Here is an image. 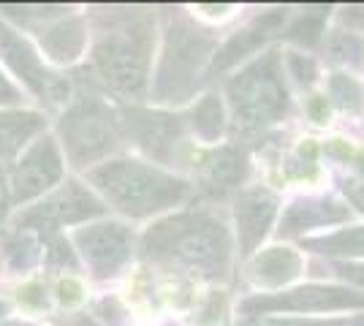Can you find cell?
<instances>
[{"label": "cell", "mask_w": 364, "mask_h": 326, "mask_svg": "<svg viewBox=\"0 0 364 326\" xmlns=\"http://www.w3.org/2000/svg\"><path fill=\"white\" fill-rule=\"evenodd\" d=\"M144 253L155 261L191 266L207 278H223L231 259V237L218 217L182 212L152 226L144 237Z\"/></svg>", "instance_id": "obj_1"}, {"label": "cell", "mask_w": 364, "mask_h": 326, "mask_svg": "<svg viewBox=\"0 0 364 326\" xmlns=\"http://www.w3.org/2000/svg\"><path fill=\"white\" fill-rule=\"evenodd\" d=\"M87 180L117 212L128 217L158 215L185 202V196L191 193V185L185 180L134 158L104 161L101 166L87 171Z\"/></svg>", "instance_id": "obj_2"}, {"label": "cell", "mask_w": 364, "mask_h": 326, "mask_svg": "<svg viewBox=\"0 0 364 326\" xmlns=\"http://www.w3.org/2000/svg\"><path fill=\"white\" fill-rule=\"evenodd\" d=\"M109 25L101 28L92 49L98 74L122 93H141L150 74L152 22L139 9L109 14Z\"/></svg>", "instance_id": "obj_3"}, {"label": "cell", "mask_w": 364, "mask_h": 326, "mask_svg": "<svg viewBox=\"0 0 364 326\" xmlns=\"http://www.w3.org/2000/svg\"><path fill=\"white\" fill-rule=\"evenodd\" d=\"M228 101L245 128H267L289 109V90L277 52H267L228 82Z\"/></svg>", "instance_id": "obj_4"}, {"label": "cell", "mask_w": 364, "mask_h": 326, "mask_svg": "<svg viewBox=\"0 0 364 326\" xmlns=\"http://www.w3.org/2000/svg\"><path fill=\"white\" fill-rule=\"evenodd\" d=\"M213 52V38L191 22L177 19L166 33V47L158 65L152 93L158 101H185L201 79L204 63Z\"/></svg>", "instance_id": "obj_5"}, {"label": "cell", "mask_w": 364, "mask_h": 326, "mask_svg": "<svg viewBox=\"0 0 364 326\" xmlns=\"http://www.w3.org/2000/svg\"><path fill=\"white\" fill-rule=\"evenodd\" d=\"M65 156L76 166L95 163L120 144V120L98 98H79L60 120Z\"/></svg>", "instance_id": "obj_6"}, {"label": "cell", "mask_w": 364, "mask_h": 326, "mask_svg": "<svg viewBox=\"0 0 364 326\" xmlns=\"http://www.w3.org/2000/svg\"><path fill=\"white\" fill-rule=\"evenodd\" d=\"M364 308V294L340 286H304L286 294L253 296L242 305L245 313H337Z\"/></svg>", "instance_id": "obj_7"}, {"label": "cell", "mask_w": 364, "mask_h": 326, "mask_svg": "<svg viewBox=\"0 0 364 326\" xmlns=\"http://www.w3.org/2000/svg\"><path fill=\"white\" fill-rule=\"evenodd\" d=\"M0 58L9 63V68L41 101H46V104H60V101H65L68 85L63 79L55 77L52 71H46V65L36 55V49L19 33L11 31L6 22H0Z\"/></svg>", "instance_id": "obj_8"}, {"label": "cell", "mask_w": 364, "mask_h": 326, "mask_svg": "<svg viewBox=\"0 0 364 326\" xmlns=\"http://www.w3.org/2000/svg\"><path fill=\"white\" fill-rule=\"evenodd\" d=\"M63 177V156L55 139H36L25 150V156L16 161L14 177H11V199L25 204L46 193L52 185H58Z\"/></svg>", "instance_id": "obj_9"}, {"label": "cell", "mask_w": 364, "mask_h": 326, "mask_svg": "<svg viewBox=\"0 0 364 326\" xmlns=\"http://www.w3.org/2000/svg\"><path fill=\"white\" fill-rule=\"evenodd\" d=\"M85 264L95 278L117 275L131 259V232L122 223H92L74 234Z\"/></svg>", "instance_id": "obj_10"}, {"label": "cell", "mask_w": 364, "mask_h": 326, "mask_svg": "<svg viewBox=\"0 0 364 326\" xmlns=\"http://www.w3.org/2000/svg\"><path fill=\"white\" fill-rule=\"evenodd\" d=\"M104 212V204L92 196L87 188L79 183H65V185L52 193L46 202L28 210L19 215V226L25 229H60L65 223H79Z\"/></svg>", "instance_id": "obj_11"}, {"label": "cell", "mask_w": 364, "mask_h": 326, "mask_svg": "<svg viewBox=\"0 0 364 326\" xmlns=\"http://www.w3.org/2000/svg\"><path fill=\"white\" fill-rule=\"evenodd\" d=\"M277 215V199L269 190L256 188V190H245L237 199L234 217H237V234H240V250L242 256H250L261 245V239L267 237Z\"/></svg>", "instance_id": "obj_12"}, {"label": "cell", "mask_w": 364, "mask_h": 326, "mask_svg": "<svg viewBox=\"0 0 364 326\" xmlns=\"http://www.w3.org/2000/svg\"><path fill=\"white\" fill-rule=\"evenodd\" d=\"M120 123L128 125L131 136L155 158L166 161L171 156V150L180 141V123L177 117L168 114H155V112H139V109H128L125 120Z\"/></svg>", "instance_id": "obj_13"}, {"label": "cell", "mask_w": 364, "mask_h": 326, "mask_svg": "<svg viewBox=\"0 0 364 326\" xmlns=\"http://www.w3.org/2000/svg\"><path fill=\"white\" fill-rule=\"evenodd\" d=\"M348 217V207L334 199H302L294 202L283 215L280 232L283 234H302L318 226H332L343 223Z\"/></svg>", "instance_id": "obj_14"}, {"label": "cell", "mask_w": 364, "mask_h": 326, "mask_svg": "<svg viewBox=\"0 0 364 326\" xmlns=\"http://www.w3.org/2000/svg\"><path fill=\"white\" fill-rule=\"evenodd\" d=\"M280 25H283V14L280 11H272V14H264L258 16V19H253L245 31L237 33L226 47L220 49V55L215 58V68H228V65H234V63H240L242 58H247V55H253L272 33H277Z\"/></svg>", "instance_id": "obj_15"}, {"label": "cell", "mask_w": 364, "mask_h": 326, "mask_svg": "<svg viewBox=\"0 0 364 326\" xmlns=\"http://www.w3.org/2000/svg\"><path fill=\"white\" fill-rule=\"evenodd\" d=\"M302 272V256L294 248H269L250 266V280L261 288L286 286Z\"/></svg>", "instance_id": "obj_16"}, {"label": "cell", "mask_w": 364, "mask_h": 326, "mask_svg": "<svg viewBox=\"0 0 364 326\" xmlns=\"http://www.w3.org/2000/svg\"><path fill=\"white\" fill-rule=\"evenodd\" d=\"M87 41V33L79 16L71 19H60L55 25H49L46 31H41V47L46 49V55L55 63H74Z\"/></svg>", "instance_id": "obj_17"}, {"label": "cell", "mask_w": 364, "mask_h": 326, "mask_svg": "<svg viewBox=\"0 0 364 326\" xmlns=\"http://www.w3.org/2000/svg\"><path fill=\"white\" fill-rule=\"evenodd\" d=\"M44 128V117L38 112H0V158H14L22 147L38 136Z\"/></svg>", "instance_id": "obj_18"}, {"label": "cell", "mask_w": 364, "mask_h": 326, "mask_svg": "<svg viewBox=\"0 0 364 326\" xmlns=\"http://www.w3.org/2000/svg\"><path fill=\"white\" fill-rule=\"evenodd\" d=\"M307 248L326 253V256H364V226L340 229L326 237L307 239Z\"/></svg>", "instance_id": "obj_19"}, {"label": "cell", "mask_w": 364, "mask_h": 326, "mask_svg": "<svg viewBox=\"0 0 364 326\" xmlns=\"http://www.w3.org/2000/svg\"><path fill=\"white\" fill-rule=\"evenodd\" d=\"M245 177V158L237 153V150H218L213 158H210V166H207V180L210 185L215 188H231L237 185Z\"/></svg>", "instance_id": "obj_20"}, {"label": "cell", "mask_w": 364, "mask_h": 326, "mask_svg": "<svg viewBox=\"0 0 364 326\" xmlns=\"http://www.w3.org/2000/svg\"><path fill=\"white\" fill-rule=\"evenodd\" d=\"M191 123H193V131L204 141H218L220 134H223V107H220V98L218 95H204L198 101V107L193 109L191 114Z\"/></svg>", "instance_id": "obj_21"}, {"label": "cell", "mask_w": 364, "mask_h": 326, "mask_svg": "<svg viewBox=\"0 0 364 326\" xmlns=\"http://www.w3.org/2000/svg\"><path fill=\"white\" fill-rule=\"evenodd\" d=\"M329 95L340 109L348 112H359L364 107V90L356 79L346 77V74H334L329 79Z\"/></svg>", "instance_id": "obj_22"}, {"label": "cell", "mask_w": 364, "mask_h": 326, "mask_svg": "<svg viewBox=\"0 0 364 326\" xmlns=\"http://www.w3.org/2000/svg\"><path fill=\"white\" fill-rule=\"evenodd\" d=\"M329 55L337 63L359 65V63H364V41L353 33H334L332 41H329Z\"/></svg>", "instance_id": "obj_23"}, {"label": "cell", "mask_w": 364, "mask_h": 326, "mask_svg": "<svg viewBox=\"0 0 364 326\" xmlns=\"http://www.w3.org/2000/svg\"><path fill=\"white\" fill-rule=\"evenodd\" d=\"M321 31H323V14H304L289 31V38L299 44H316Z\"/></svg>", "instance_id": "obj_24"}, {"label": "cell", "mask_w": 364, "mask_h": 326, "mask_svg": "<svg viewBox=\"0 0 364 326\" xmlns=\"http://www.w3.org/2000/svg\"><path fill=\"white\" fill-rule=\"evenodd\" d=\"M6 259L14 269H28L36 261V245L31 239H16L6 248Z\"/></svg>", "instance_id": "obj_25"}, {"label": "cell", "mask_w": 364, "mask_h": 326, "mask_svg": "<svg viewBox=\"0 0 364 326\" xmlns=\"http://www.w3.org/2000/svg\"><path fill=\"white\" fill-rule=\"evenodd\" d=\"M313 156H316V147L307 141V144H299V150H296V158L291 161L289 166V174L294 177H304V171H316V163H313Z\"/></svg>", "instance_id": "obj_26"}, {"label": "cell", "mask_w": 364, "mask_h": 326, "mask_svg": "<svg viewBox=\"0 0 364 326\" xmlns=\"http://www.w3.org/2000/svg\"><path fill=\"white\" fill-rule=\"evenodd\" d=\"M289 65H291V74L299 79L302 85H310L313 79L318 77V65L310 60V58H304V55H291L289 58Z\"/></svg>", "instance_id": "obj_27"}, {"label": "cell", "mask_w": 364, "mask_h": 326, "mask_svg": "<svg viewBox=\"0 0 364 326\" xmlns=\"http://www.w3.org/2000/svg\"><path fill=\"white\" fill-rule=\"evenodd\" d=\"M82 294H85V291H82V286H79L76 280H71V278L63 280L60 286H58V299H60L65 308L79 305V302H82Z\"/></svg>", "instance_id": "obj_28"}, {"label": "cell", "mask_w": 364, "mask_h": 326, "mask_svg": "<svg viewBox=\"0 0 364 326\" xmlns=\"http://www.w3.org/2000/svg\"><path fill=\"white\" fill-rule=\"evenodd\" d=\"M334 272H337L340 278L350 280V283H356V286L364 288V264H340V266H334Z\"/></svg>", "instance_id": "obj_29"}, {"label": "cell", "mask_w": 364, "mask_h": 326, "mask_svg": "<svg viewBox=\"0 0 364 326\" xmlns=\"http://www.w3.org/2000/svg\"><path fill=\"white\" fill-rule=\"evenodd\" d=\"M16 101H19L16 87L9 82V79L3 77V71H0V104H16Z\"/></svg>", "instance_id": "obj_30"}, {"label": "cell", "mask_w": 364, "mask_h": 326, "mask_svg": "<svg viewBox=\"0 0 364 326\" xmlns=\"http://www.w3.org/2000/svg\"><path fill=\"white\" fill-rule=\"evenodd\" d=\"M310 114H313V120H316V123H323V120H326L329 107H326V98H323V95L310 98Z\"/></svg>", "instance_id": "obj_31"}, {"label": "cell", "mask_w": 364, "mask_h": 326, "mask_svg": "<svg viewBox=\"0 0 364 326\" xmlns=\"http://www.w3.org/2000/svg\"><path fill=\"white\" fill-rule=\"evenodd\" d=\"M264 326H340V321H267Z\"/></svg>", "instance_id": "obj_32"}, {"label": "cell", "mask_w": 364, "mask_h": 326, "mask_svg": "<svg viewBox=\"0 0 364 326\" xmlns=\"http://www.w3.org/2000/svg\"><path fill=\"white\" fill-rule=\"evenodd\" d=\"M346 193L350 196V202L364 212V185H359V183H346Z\"/></svg>", "instance_id": "obj_33"}, {"label": "cell", "mask_w": 364, "mask_h": 326, "mask_svg": "<svg viewBox=\"0 0 364 326\" xmlns=\"http://www.w3.org/2000/svg\"><path fill=\"white\" fill-rule=\"evenodd\" d=\"M346 22L350 25H356V28H362L364 31V9H346V14H343Z\"/></svg>", "instance_id": "obj_34"}, {"label": "cell", "mask_w": 364, "mask_h": 326, "mask_svg": "<svg viewBox=\"0 0 364 326\" xmlns=\"http://www.w3.org/2000/svg\"><path fill=\"white\" fill-rule=\"evenodd\" d=\"M6 202H9V185H6V180H3V171H0V217H3Z\"/></svg>", "instance_id": "obj_35"}, {"label": "cell", "mask_w": 364, "mask_h": 326, "mask_svg": "<svg viewBox=\"0 0 364 326\" xmlns=\"http://www.w3.org/2000/svg\"><path fill=\"white\" fill-rule=\"evenodd\" d=\"M0 326H33V324H19V321H0Z\"/></svg>", "instance_id": "obj_36"}, {"label": "cell", "mask_w": 364, "mask_h": 326, "mask_svg": "<svg viewBox=\"0 0 364 326\" xmlns=\"http://www.w3.org/2000/svg\"><path fill=\"white\" fill-rule=\"evenodd\" d=\"M0 313H3V305H0Z\"/></svg>", "instance_id": "obj_37"}]
</instances>
